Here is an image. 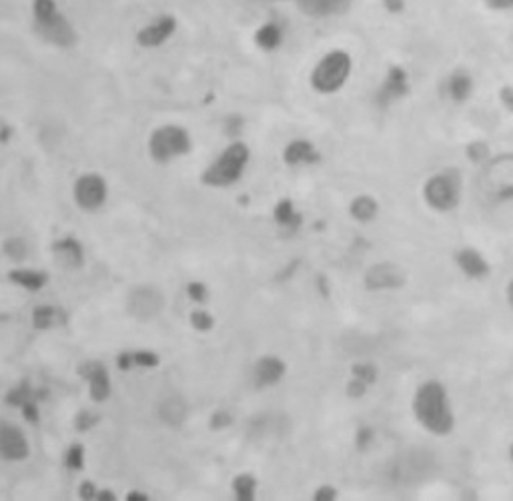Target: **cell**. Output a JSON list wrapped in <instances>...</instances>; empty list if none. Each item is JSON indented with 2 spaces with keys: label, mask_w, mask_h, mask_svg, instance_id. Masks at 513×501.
Listing matches in <instances>:
<instances>
[{
  "label": "cell",
  "mask_w": 513,
  "mask_h": 501,
  "mask_svg": "<svg viewBox=\"0 0 513 501\" xmlns=\"http://www.w3.org/2000/svg\"><path fill=\"white\" fill-rule=\"evenodd\" d=\"M233 491H235L237 499L251 501L255 497V491H257V479L249 473H241L233 479Z\"/></svg>",
  "instance_id": "26"
},
{
  "label": "cell",
  "mask_w": 513,
  "mask_h": 501,
  "mask_svg": "<svg viewBox=\"0 0 513 501\" xmlns=\"http://www.w3.org/2000/svg\"><path fill=\"white\" fill-rule=\"evenodd\" d=\"M55 315H57V309H53V307H37L33 313V321L39 329H47L57 323Z\"/></svg>",
  "instance_id": "28"
},
{
  "label": "cell",
  "mask_w": 513,
  "mask_h": 501,
  "mask_svg": "<svg viewBox=\"0 0 513 501\" xmlns=\"http://www.w3.org/2000/svg\"><path fill=\"white\" fill-rule=\"evenodd\" d=\"M423 203L439 215H449L459 209L463 199V181L455 169H443L425 179L421 189Z\"/></svg>",
  "instance_id": "5"
},
{
  "label": "cell",
  "mask_w": 513,
  "mask_h": 501,
  "mask_svg": "<svg viewBox=\"0 0 513 501\" xmlns=\"http://www.w3.org/2000/svg\"><path fill=\"white\" fill-rule=\"evenodd\" d=\"M381 5L389 15H401L407 7L405 0H381Z\"/></svg>",
  "instance_id": "33"
},
{
  "label": "cell",
  "mask_w": 513,
  "mask_h": 501,
  "mask_svg": "<svg viewBox=\"0 0 513 501\" xmlns=\"http://www.w3.org/2000/svg\"><path fill=\"white\" fill-rule=\"evenodd\" d=\"M177 29H179V21L173 15H161L155 21H151L149 25L141 27L137 31L135 41L141 49H147V51L161 49L175 37Z\"/></svg>",
  "instance_id": "10"
},
{
  "label": "cell",
  "mask_w": 513,
  "mask_h": 501,
  "mask_svg": "<svg viewBox=\"0 0 513 501\" xmlns=\"http://www.w3.org/2000/svg\"><path fill=\"white\" fill-rule=\"evenodd\" d=\"M407 93H409V77H407L405 69L391 67L381 85V93H379L381 101L393 103V101L403 99Z\"/></svg>",
  "instance_id": "19"
},
{
  "label": "cell",
  "mask_w": 513,
  "mask_h": 501,
  "mask_svg": "<svg viewBox=\"0 0 513 501\" xmlns=\"http://www.w3.org/2000/svg\"><path fill=\"white\" fill-rule=\"evenodd\" d=\"M125 499H127V501H147L149 495H147V493H139V491H129V493L125 495Z\"/></svg>",
  "instance_id": "37"
},
{
  "label": "cell",
  "mask_w": 513,
  "mask_h": 501,
  "mask_svg": "<svg viewBox=\"0 0 513 501\" xmlns=\"http://www.w3.org/2000/svg\"><path fill=\"white\" fill-rule=\"evenodd\" d=\"M253 39L263 53H273L283 45V29L277 23H265L255 31Z\"/></svg>",
  "instance_id": "23"
},
{
  "label": "cell",
  "mask_w": 513,
  "mask_h": 501,
  "mask_svg": "<svg viewBox=\"0 0 513 501\" xmlns=\"http://www.w3.org/2000/svg\"><path fill=\"white\" fill-rule=\"evenodd\" d=\"M319 159H321V155H319L317 147L305 139H295V141L287 143V147L283 149V161L289 167H301V165L309 167V165L319 163Z\"/></svg>",
  "instance_id": "17"
},
{
  "label": "cell",
  "mask_w": 513,
  "mask_h": 501,
  "mask_svg": "<svg viewBox=\"0 0 513 501\" xmlns=\"http://www.w3.org/2000/svg\"><path fill=\"white\" fill-rule=\"evenodd\" d=\"M3 253L7 259H11L13 263L21 265L29 259L31 255V249H29V243L23 239V237H7L5 243H3Z\"/></svg>",
  "instance_id": "25"
},
{
  "label": "cell",
  "mask_w": 513,
  "mask_h": 501,
  "mask_svg": "<svg viewBox=\"0 0 513 501\" xmlns=\"http://www.w3.org/2000/svg\"><path fill=\"white\" fill-rule=\"evenodd\" d=\"M299 9L313 19H327L343 13L351 0H297Z\"/></svg>",
  "instance_id": "20"
},
{
  "label": "cell",
  "mask_w": 513,
  "mask_h": 501,
  "mask_svg": "<svg viewBox=\"0 0 513 501\" xmlns=\"http://www.w3.org/2000/svg\"><path fill=\"white\" fill-rule=\"evenodd\" d=\"M475 93V79L463 71H453L445 81V97L455 105H465Z\"/></svg>",
  "instance_id": "16"
},
{
  "label": "cell",
  "mask_w": 513,
  "mask_h": 501,
  "mask_svg": "<svg viewBox=\"0 0 513 501\" xmlns=\"http://www.w3.org/2000/svg\"><path fill=\"white\" fill-rule=\"evenodd\" d=\"M453 261H455V267L461 271V275L467 277L469 281H483L491 275V263L475 247L465 245V247L457 249Z\"/></svg>",
  "instance_id": "13"
},
{
  "label": "cell",
  "mask_w": 513,
  "mask_h": 501,
  "mask_svg": "<svg viewBox=\"0 0 513 501\" xmlns=\"http://www.w3.org/2000/svg\"><path fill=\"white\" fill-rule=\"evenodd\" d=\"M53 253L57 257V261L63 265V267H69V269H79L85 261V255H83V245L73 239V237H65L61 241H57L53 245Z\"/></svg>",
  "instance_id": "21"
},
{
  "label": "cell",
  "mask_w": 513,
  "mask_h": 501,
  "mask_svg": "<svg viewBox=\"0 0 513 501\" xmlns=\"http://www.w3.org/2000/svg\"><path fill=\"white\" fill-rule=\"evenodd\" d=\"M507 457H509V461H511V465H513V441H511L509 447H507Z\"/></svg>",
  "instance_id": "38"
},
{
  "label": "cell",
  "mask_w": 513,
  "mask_h": 501,
  "mask_svg": "<svg viewBox=\"0 0 513 501\" xmlns=\"http://www.w3.org/2000/svg\"><path fill=\"white\" fill-rule=\"evenodd\" d=\"M335 497H337V493L333 491L331 485H321V487L317 489V493H315V499H321V501H325V499H335Z\"/></svg>",
  "instance_id": "35"
},
{
  "label": "cell",
  "mask_w": 513,
  "mask_h": 501,
  "mask_svg": "<svg viewBox=\"0 0 513 501\" xmlns=\"http://www.w3.org/2000/svg\"><path fill=\"white\" fill-rule=\"evenodd\" d=\"M165 305H167L165 291L155 283L135 285L125 299L127 313L139 323H151L159 319L165 311Z\"/></svg>",
  "instance_id": "7"
},
{
  "label": "cell",
  "mask_w": 513,
  "mask_h": 501,
  "mask_svg": "<svg viewBox=\"0 0 513 501\" xmlns=\"http://www.w3.org/2000/svg\"><path fill=\"white\" fill-rule=\"evenodd\" d=\"M411 413L417 425L433 437H447L455 431L457 415L449 391L439 379L417 385L411 397Z\"/></svg>",
  "instance_id": "1"
},
{
  "label": "cell",
  "mask_w": 513,
  "mask_h": 501,
  "mask_svg": "<svg viewBox=\"0 0 513 501\" xmlns=\"http://www.w3.org/2000/svg\"><path fill=\"white\" fill-rule=\"evenodd\" d=\"M251 161V149L243 141L229 143L201 175V183L211 189H229L237 185Z\"/></svg>",
  "instance_id": "3"
},
{
  "label": "cell",
  "mask_w": 513,
  "mask_h": 501,
  "mask_svg": "<svg viewBox=\"0 0 513 501\" xmlns=\"http://www.w3.org/2000/svg\"><path fill=\"white\" fill-rule=\"evenodd\" d=\"M35 25V33L49 45L59 47V49H73L79 41V35L73 27V23L63 15L57 13L55 17L41 21V23H33Z\"/></svg>",
  "instance_id": "9"
},
{
  "label": "cell",
  "mask_w": 513,
  "mask_h": 501,
  "mask_svg": "<svg viewBox=\"0 0 513 501\" xmlns=\"http://www.w3.org/2000/svg\"><path fill=\"white\" fill-rule=\"evenodd\" d=\"M193 151V137L181 125H161L157 127L147 141V153L157 165H171L187 157Z\"/></svg>",
  "instance_id": "6"
},
{
  "label": "cell",
  "mask_w": 513,
  "mask_h": 501,
  "mask_svg": "<svg viewBox=\"0 0 513 501\" xmlns=\"http://www.w3.org/2000/svg\"><path fill=\"white\" fill-rule=\"evenodd\" d=\"M497 99H499V105L503 107V111L513 117V85H503L497 91Z\"/></svg>",
  "instance_id": "30"
},
{
  "label": "cell",
  "mask_w": 513,
  "mask_h": 501,
  "mask_svg": "<svg viewBox=\"0 0 513 501\" xmlns=\"http://www.w3.org/2000/svg\"><path fill=\"white\" fill-rule=\"evenodd\" d=\"M505 303H507V307L511 309V313H513V277L507 281V285H505Z\"/></svg>",
  "instance_id": "36"
},
{
  "label": "cell",
  "mask_w": 513,
  "mask_h": 501,
  "mask_svg": "<svg viewBox=\"0 0 513 501\" xmlns=\"http://www.w3.org/2000/svg\"><path fill=\"white\" fill-rule=\"evenodd\" d=\"M403 285H405V273L391 261L377 263L365 273V287L369 291H377V293L395 291V289H401Z\"/></svg>",
  "instance_id": "12"
},
{
  "label": "cell",
  "mask_w": 513,
  "mask_h": 501,
  "mask_svg": "<svg viewBox=\"0 0 513 501\" xmlns=\"http://www.w3.org/2000/svg\"><path fill=\"white\" fill-rule=\"evenodd\" d=\"M0 457L9 463H21L31 457V443L27 433L9 421L0 425Z\"/></svg>",
  "instance_id": "11"
},
{
  "label": "cell",
  "mask_w": 513,
  "mask_h": 501,
  "mask_svg": "<svg viewBox=\"0 0 513 501\" xmlns=\"http://www.w3.org/2000/svg\"><path fill=\"white\" fill-rule=\"evenodd\" d=\"M189 413H191V407L187 403V399L181 395V393H171V395H165L159 405H157V417L163 425L167 427H173V429H179L187 423L189 419Z\"/></svg>",
  "instance_id": "15"
},
{
  "label": "cell",
  "mask_w": 513,
  "mask_h": 501,
  "mask_svg": "<svg viewBox=\"0 0 513 501\" xmlns=\"http://www.w3.org/2000/svg\"><path fill=\"white\" fill-rule=\"evenodd\" d=\"M189 293H191V299L203 301L205 295H207V289H205L201 283H191V285H189Z\"/></svg>",
  "instance_id": "34"
},
{
  "label": "cell",
  "mask_w": 513,
  "mask_h": 501,
  "mask_svg": "<svg viewBox=\"0 0 513 501\" xmlns=\"http://www.w3.org/2000/svg\"><path fill=\"white\" fill-rule=\"evenodd\" d=\"M9 279L15 285H21L27 291H41L49 283V275L39 269H29V267H15L9 271Z\"/></svg>",
  "instance_id": "22"
},
{
  "label": "cell",
  "mask_w": 513,
  "mask_h": 501,
  "mask_svg": "<svg viewBox=\"0 0 513 501\" xmlns=\"http://www.w3.org/2000/svg\"><path fill=\"white\" fill-rule=\"evenodd\" d=\"M351 217L359 223H369L379 215V203L371 195H359L351 201Z\"/></svg>",
  "instance_id": "24"
},
{
  "label": "cell",
  "mask_w": 513,
  "mask_h": 501,
  "mask_svg": "<svg viewBox=\"0 0 513 501\" xmlns=\"http://www.w3.org/2000/svg\"><path fill=\"white\" fill-rule=\"evenodd\" d=\"M191 325L199 331H209L213 327V317L207 311L197 309V311L191 313Z\"/></svg>",
  "instance_id": "29"
},
{
  "label": "cell",
  "mask_w": 513,
  "mask_h": 501,
  "mask_svg": "<svg viewBox=\"0 0 513 501\" xmlns=\"http://www.w3.org/2000/svg\"><path fill=\"white\" fill-rule=\"evenodd\" d=\"M351 73L353 57L343 49H333L315 63L309 75V87L321 97H331L349 83Z\"/></svg>",
  "instance_id": "4"
},
{
  "label": "cell",
  "mask_w": 513,
  "mask_h": 501,
  "mask_svg": "<svg viewBox=\"0 0 513 501\" xmlns=\"http://www.w3.org/2000/svg\"><path fill=\"white\" fill-rule=\"evenodd\" d=\"M83 453H85V449H83L81 445L71 447V449L67 451V455H65L67 465H69L71 469H79V467H83Z\"/></svg>",
  "instance_id": "32"
},
{
  "label": "cell",
  "mask_w": 513,
  "mask_h": 501,
  "mask_svg": "<svg viewBox=\"0 0 513 501\" xmlns=\"http://www.w3.org/2000/svg\"><path fill=\"white\" fill-rule=\"evenodd\" d=\"M75 205L83 213H99L109 201V183L99 173H83L73 185Z\"/></svg>",
  "instance_id": "8"
},
{
  "label": "cell",
  "mask_w": 513,
  "mask_h": 501,
  "mask_svg": "<svg viewBox=\"0 0 513 501\" xmlns=\"http://www.w3.org/2000/svg\"><path fill=\"white\" fill-rule=\"evenodd\" d=\"M83 373H87V379H89L91 399L95 403H105L111 397V389H113L107 367L103 363H91L83 369Z\"/></svg>",
  "instance_id": "18"
},
{
  "label": "cell",
  "mask_w": 513,
  "mask_h": 501,
  "mask_svg": "<svg viewBox=\"0 0 513 501\" xmlns=\"http://www.w3.org/2000/svg\"><path fill=\"white\" fill-rule=\"evenodd\" d=\"M287 373V363L277 355H263L253 365V385L259 391L275 387Z\"/></svg>",
  "instance_id": "14"
},
{
  "label": "cell",
  "mask_w": 513,
  "mask_h": 501,
  "mask_svg": "<svg viewBox=\"0 0 513 501\" xmlns=\"http://www.w3.org/2000/svg\"><path fill=\"white\" fill-rule=\"evenodd\" d=\"M477 197L487 207L513 203V151L491 155L479 167Z\"/></svg>",
  "instance_id": "2"
},
{
  "label": "cell",
  "mask_w": 513,
  "mask_h": 501,
  "mask_svg": "<svg viewBox=\"0 0 513 501\" xmlns=\"http://www.w3.org/2000/svg\"><path fill=\"white\" fill-rule=\"evenodd\" d=\"M481 3L491 13H513V0H481Z\"/></svg>",
  "instance_id": "31"
},
{
  "label": "cell",
  "mask_w": 513,
  "mask_h": 501,
  "mask_svg": "<svg viewBox=\"0 0 513 501\" xmlns=\"http://www.w3.org/2000/svg\"><path fill=\"white\" fill-rule=\"evenodd\" d=\"M489 157H491V147H489L487 143L475 141V143H469V145H467V159H469L471 163H475L477 167H481Z\"/></svg>",
  "instance_id": "27"
}]
</instances>
